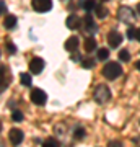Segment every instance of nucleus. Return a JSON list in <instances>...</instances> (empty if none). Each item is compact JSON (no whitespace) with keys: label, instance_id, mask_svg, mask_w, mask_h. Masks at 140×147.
I'll use <instances>...</instances> for the list:
<instances>
[{"label":"nucleus","instance_id":"nucleus-1","mask_svg":"<svg viewBox=\"0 0 140 147\" xmlns=\"http://www.w3.org/2000/svg\"><path fill=\"white\" fill-rule=\"evenodd\" d=\"M121 74H122V67L117 62H108L103 67V75L108 80L117 79V77H121Z\"/></svg>","mask_w":140,"mask_h":147},{"label":"nucleus","instance_id":"nucleus-2","mask_svg":"<svg viewBox=\"0 0 140 147\" xmlns=\"http://www.w3.org/2000/svg\"><path fill=\"white\" fill-rule=\"evenodd\" d=\"M94 101H98V103H108L109 98H111V90L108 88V85H98L96 88H94Z\"/></svg>","mask_w":140,"mask_h":147},{"label":"nucleus","instance_id":"nucleus-3","mask_svg":"<svg viewBox=\"0 0 140 147\" xmlns=\"http://www.w3.org/2000/svg\"><path fill=\"white\" fill-rule=\"evenodd\" d=\"M29 98H31L33 103H36V105H44L47 101V95L44 90L41 88H33L31 92H29Z\"/></svg>","mask_w":140,"mask_h":147},{"label":"nucleus","instance_id":"nucleus-4","mask_svg":"<svg viewBox=\"0 0 140 147\" xmlns=\"http://www.w3.org/2000/svg\"><path fill=\"white\" fill-rule=\"evenodd\" d=\"M117 18L121 21H124V23H132L135 20L134 16V10L129 8V7H121L119 10H117Z\"/></svg>","mask_w":140,"mask_h":147},{"label":"nucleus","instance_id":"nucleus-5","mask_svg":"<svg viewBox=\"0 0 140 147\" xmlns=\"http://www.w3.org/2000/svg\"><path fill=\"white\" fill-rule=\"evenodd\" d=\"M33 8L39 13H44V11H49L52 8V0H31Z\"/></svg>","mask_w":140,"mask_h":147},{"label":"nucleus","instance_id":"nucleus-6","mask_svg":"<svg viewBox=\"0 0 140 147\" xmlns=\"http://www.w3.org/2000/svg\"><path fill=\"white\" fill-rule=\"evenodd\" d=\"M82 28L85 30V31L91 33V34L98 31L96 23H94V20H93V16H91V15H85V18L82 20Z\"/></svg>","mask_w":140,"mask_h":147},{"label":"nucleus","instance_id":"nucleus-7","mask_svg":"<svg viewBox=\"0 0 140 147\" xmlns=\"http://www.w3.org/2000/svg\"><path fill=\"white\" fill-rule=\"evenodd\" d=\"M42 69H44V61L41 57H33L29 61V72L33 75H38V74L42 72Z\"/></svg>","mask_w":140,"mask_h":147},{"label":"nucleus","instance_id":"nucleus-8","mask_svg":"<svg viewBox=\"0 0 140 147\" xmlns=\"http://www.w3.org/2000/svg\"><path fill=\"white\" fill-rule=\"evenodd\" d=\"M8 139H10V142L13 146H20L21 142H23V139H25V134H23V131L13 127V129H10V132H8Z\"/></svg>","mask_w":140,"mask_h":147},{"label":"nucleus","instance_id":"nucleus-9","mask_svg":"<svg viewBox=\"0 0 140 147\" xmlns=\"http://www.w3.org/2000/svg\"><path fill=\"white\" fill-rule=\"evenodd\" d=\"M65 25H67L68 30H78V28H82V20L78 18V15H68L67 20H65Z\"/></svg>","mask_w":140,"mask_h":147},{"label":"nucleus","instance_id":"nucleus-10","mask_svg":"<svg viewBox=\"0 0 140 147\" xmlns=\"http://www.w3.org/2000/svg\"><path fill=\"white\" fill-rule=\"evenodd\" d=\"M122 42V34L121 33H117V31H111L108 34V44L111 47H117Z\"/></svg>","mask_w":140,"mask_h":147},{"label":"nucleus","instance_id":"nucleus-11","mask_svg":"<svg viewBox=\"0 0 140 147\" xmlns=\"http://www.w3.org/2000/svg\"><path fill=\"white\" fill-rule=\"evenodd\" d=\"M80 46V39H78V36H70L65 41V44H64V47L67 49L68 53H73V51H77V47Z\"/></svg>","mask_w":140,"mask_h":147},{"label":"nucleus","instance_id":"nucleus-12","mask_svg":"<svg viewBox=\"0 0 140 147\" xmlns=\"http://www.w3.org/2000/svg\"><path fill=\"white\" fill-rule=\"evenodd\" d=\"M80 3V8H83L85 11H91V10H94L96 8V5H98V2L96 0H78Z\"/></svg>","mask_w":140,"mask_h":147},{"label":"nucleus","instance_id":"nucleus-13","mask_svg":"<svg viewBox=\"0 0 140 147\" xmlns=\"http://www.w3.org/2000/svg\"><path fill=\"white\" fill-rule=\"evenodd\" d=\"M15 25H16V16L15 15H5V18H3V26L7 30H13Z\"/></svg>","mask_w":140,"mask_h":147},{"label":"nucleus","instance_id":"nucleus-14","mask_svg":"<svg viewBox=\"0 0 140 147\" xmlns=\"http://www.w3.org/2000/svg\"><path fill=\"white\" fill-rule=\"evenodd\" d=\"M96 49V41H94L93 36H90L85 39V51L86 53H91V51H94Z\"/></svg>","mask_w":140,"mask_h":147},{"label":"nucleus","instance_id":"nucleus-15","mask_svg":"<svg viewBox=\"0 0 140 147\" xmlns=\"http://www.w3.org/2000/svg\"><path fill=\"white\" fill-rule=\"evenodd\" d=\"M94 13H96V16H98V18H101V20H103V18H106V15H108V8H104L103 5H96V8H94Z\"/></svg>","mask_w":140,"mask_h":147},{"label":"nucleus","instance_id":"nucleus-16","mask_svg":"<svg viewBox=\"0 0 140 147\" xmlns=\"http://www.w3.org/2000/svg\"><path fill=\"white\" fill-rule=\"evenodd\" d=\"M20 80H21V84L25 85V87H29V85H31V75H29V74H21Z\"/></svg>","mask_w":140,"mask_h":147},{"label":"nucleus","instance_id":"nucleus-17","mask_svg":"<svg viewBox=\"0 0 140 147\" xmlns=\"http://www.w3.org/2000/svg\"><path fill=\"white\" fill-rule=\"evenodd\" d=\"M119 59L122 61V62H129V61H130L129 51H127V49H121V51H119Z\"/></svg>","mask_w":140,"mask_h":147},{"label":"nucleus","instance_id":"nucleus-18","mask_svg":"<svg viewBox=\"0 0 140 147\" xmlns=\"http://www.w3.org/2000/svg\"><path fill=\"white\" fill-rule=\"evenodd\" d=\"M108 57H109V51H108V49H104V47L98 49V59H99V61H106Z\"/></svg>","mask_w":140,"mask_h":147},{"label":"nucleus","instance_id":"nucleus-19","mask_svg":"<svg viewBox=\"0 0 140 147\" xmlns=\"http://www.w3.org/2000/svg\"><path fill=\"white\" fill-rule=\"evenodd\" d=\"M85 134H86V131H85L83 127H77V129H75V132H73V137L80 141V139H83V137H85Z\"/></svg>","mask_w":140,"mask_h":147},{"label":"nucleus","instance_id":"nucleus-20","mask_svg":"<svg viewBox=\"0 0 140 147\" xmlns=\"http://www.w3.org/2000/svg\"><path fill=\"white\" fill-rule=\"evenodd\" d=\"M82 65L85 69H93L94 67V59H83L82 61Z\"/></svg>","mask_w":140,"mask_h":147},{"label":"nucleus","instance_id":"nucleus-21","mask_svg":"<svg viewBox=\"0 0 140 147\" xmlns=\"http://www.w3.org/2000/svg\"><path fill=\"white\" fill-rule=\"evenodd\" d=\"M11 119L15 121V123H21L23 121V113L21 111H13L11 113Z\"/></svg>","mask_w":140,"mask_h":147},{"label":"nucleus","instance_id":"nucleus-22","mask_svg":"<svg viewBox=\"0 0 140 147\" xmlns=\"http://www.w3.org/2000/svg\"><path fill=\"white\" fill-rule=\"evenodd\" d=\"M44 146H47V147H57V146H60V144H59V141H56L54 137H49V139L44 141Z\"/></svg>","mask_w":140,"mask_h":147},{"label":"nucleus","instance_id":"nucleus-23","mask_svg":"<svg viewBox=\"0 0 140 147\" xmlns=\"http://www.w3.org/2000/svg\"><path fill=\"white\" fill-rule=\"evenodd\" d=\"M5 49H7L10 54H15V53H16V46H15L11 41H7V42H5Z\"/></svg>","mask_w":140,"mask_h":147},{"label":"nucleus","instance_id":"nucleus-24","mask_svg":"<svg viewBox=\"0 0 140 147\" xmlns=\"http://www.w3.org/2000/svg\"><path fill=\"white\" fill-rule=\"evenodd\" d=\"M135 36H137V31H135L134 28H129L127 30V38L129 39H135Z\"/></svg>","mask_w":140,"mask_h":147},{"label":"nucleus","instance_id":"nucleus-25","mask_svg":"<svg viewBox=\"0 0 140 147\" xmlns=\"http://www.w3.org/2000/svg\"><path fill=\"white\" fill-rule=\"evenodd\" d=\"M70 59H72L73 62H78V61H82V56H80L78 53H75V51H73V54H70Z\"/></svg>","mask_w":140,"mask_h":147},{"label":"nucleus","instance_id":"nucleus-26","mask_svg":"<svg viewBox=\"0 0 140 147\" xmlns=\"http://www.w3.org/2000/svg\"><path fill=\"white\" fill-rule=\"evenodd\" d=\"M0 7H2V15H7V7L3 0H0Z\"/></svg>","mask_w":140,"mask_h":147},{"label":"nucleus","instance_id":"nucleus-27","mask_svg":"<svg viewBox=\"0 0 140 147\" xmlns=\"http://www.w3.org/2000/svg\"><path fill=\"white\" fill-rule=\"evenodd\" d=\"M109 147H121V142H109Z\"/></svg>","mask_w":140,"mask_h":147},{"label":"nucleus","instance_id":"nucleus-28","mask_svg":"<svg viewBox=\"0 0 140 147\" xmlns=\"http://www.w3.org/2000/svg\"><path fill=\"white\" fill-rule=\"evenodd\" d=\"M135 39H137V41H140V28L137 30V36H135Z\"/></svg>","mask_w":140,"mask_h":147},{"label":"nucleus","instance_id":"nucleus-29","mask_svg":"<svg viewBox=\"0 0 140 147\" xmlns=\"http://www.w3.org/2000/svg\"><path fill=\"white\" fill-rule=\"evenodd\" d=\"M135 67H137V70H140V61H137V64H135Z\"/></svg>","mask_w":140,"mask_h":147},{"label":"nucleus","instance_id":"nucleus-30","mask_svg":"<svg viewBox=\"0 0 140 147\" xmlns=\"http://www.w3.org/2000/svg\"><path fill=\"white\" fill-rule=\"evenodd\" d=\"M137 11H139V15H140V3L137 5Z\"/></svg>","mask_w":140,"mask_h":147},{"label":"nucleus","instance_id":"nucleus-31","mask_svg":"<svg viewBox=\"0 0 140 147\" xmlns=\"http://www.w3.org/2000/svg\"><path fill=\"white\" fill-rule=\"evenodd\" d=\"M101 2H108V0H101Z\"/></svg>","mask_w":140,"mask_h":147}]
</instances>
